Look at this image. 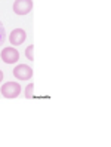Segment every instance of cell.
<instances>
[{
    "label": "cell",
    "mask_w": 111,
    "mask_h": 147,
    "mask_svg": "<svg viewBox=\"0 0 111 147\" xmlns=\"http://www.w3.org/2000/svg\"><path fill=\"white\" fill-rule=\"evenodd\" d=\"M2 95L5 98H16L21 94V86L16 82H7L2 86Z\"/></svg>",
    "instance_id": "1"
},
{
    "label": "cell",
    "mask_w": 111,
    "mask_h": 147,
    "mask_svg": "<svg viewBox=\"0 0 111 147\" xmlns=\"http://www.w3.org/2000/svg\"><path fill=\"white\" fill-rule=\"evenodd\" d=\"M13 76L18 80H28V79H31V76H33V68L30 65L19 64V65H16L13 68Z\"/></svg>",
    "instance_id": "2"
},
{
    "label": "cell",
    "mask_w": 111,
    "mask_h": 147,
    "mask_svg": "<svg viewBox=\"0 0 111 147\" xmlns=\"http://www.w3.org/2000/svg\"><path fill=\"white\" fill-rule=\"evenodd\" d=\"M33 9V2L31 0H15L13 3V12L16 15H27Z\"/></svg>",
    "instance_id": "3"
},
{
    "label": "cell",
    "mask_w": 111,
    "mask_h": 147,
    "mask_svg": "<svg viewBox=\"0 0 111 147\" xmlns=\"http://www.w3.org/2000/svg\"><path fill=\"white\" fill-rule=\"evenodd\" d=\"M0 57H2V59L6 64H13L19 59V52L15 48H5L2 51V55Z\"/></svg>",
    "instance_id": "4"
},
{
    "label": "cell",
    "mask_w": 111,
    "mask_h": 147,
    "mask_svg": "<svg viewBox=\"0 0 111 147\" xmlns=\"http://www.w3.org/2000/svg\"><path fill=\"white\" fill-rule=\"evenodd\" d=\"M25 39H27V33H25L22 28H15V30H12L11 36H9V42H11V45H13V46L22 45V43L25 42Z\"/></svg>",
    "instance_id": "5"
},
{
    "label": "cell",
    "mask_w": 111,
    "mask_h": 147,
    "mask_svg": "<svg viewBox=\"0 0 111 147\" xmlns=\"http://www.w3.org/2000/svg\"><path fill=\"white\" fill-rule=\"evenodd\" d=\"M33 89H34V85L30 83L27 88H25V98H33Z\"/></svg>",
    "instance_id": "6"
},
{
    "label": "cell",
    "mask_w": 111,
    "mask_h": 147,
    "mask_svg": "<svg viewBox=\"0 0 111 147\" xmlns=\"http://www.w3.org/2000/svg\"><path fill=\"white\" fill-rule=\"evenodd\" d=\"M33 51H34V46L33 45H30L27 49H25V57H27L28 59H31V61H33V59H34V55H33Z\"/></svg>",
    "instance_id": "7"
},
{
    "label": "cell",
    "mask_w": 111,
    "mask_h": 147,
    "mask_svg": "<svg viewBox=\"0 0 111 147\" xmlns=\"http://www.w3.org/2000/svg\"><path fill=\"white\" fill-rule=\"evenodd\" d=\"M5 39H6V31H5V27H3L2 21H0V45H3Z\"/></svg>",
    "instance_id": "8"
},
{
    "label": "cell",
    "mask_w": 111,
    "mask_h": 147,
    "mask_svg": "<svg viewBox=\"0 0 111 147\" xmlns=\"http://www.w3.org/2000/svg\"><path fill=\"white\" fill-rule=\"evenodd\" d=\"M2 79H3V71L0 70V82H2Z\"/></svg>",
    "instance_id": "9"
}]
</instances>
